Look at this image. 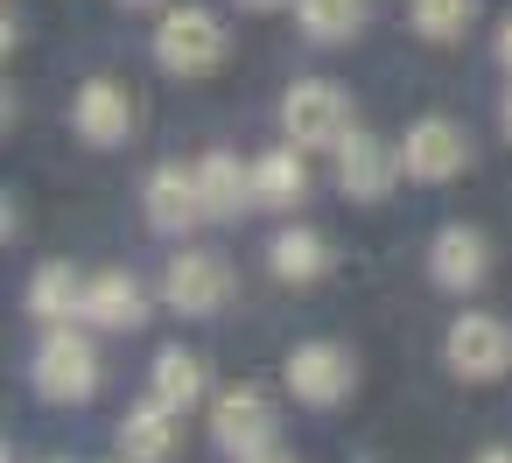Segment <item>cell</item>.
Instances as JSON below:
<instances>
[{
  "mask_svg": "<svg viewBox=\"0 0 512 463\" xmlns=\"http://www.w3.org/2000/svg\"><path fill=\"white\" fill-rule=\"evenodd\" d=\"M232 57V29L211 15V8H169L162 29H155V64L169 78H211L218 64Z\"/></svg>",
  "mask_w": 512,
  "mask_h": 463,
  "instance_id": "1",
  "label": "cell"
},
{
  "mask_svg": "<svg viewBox=\"0 0 512 463\" xmlns=\"http://www.w3.org/2000/svg\"><path fill=\"white\" fill-rule=\"evenodd\" d=\"M29 379H36V393H43V400L78 407V400H92V393H99V344H92L85 330H71V323H50V337L36 344Z\"/></svg>",
  "mask_w": 512,
  "mask_h": 463,
  "instance_id": "2",
  "label": "cell"
},
{
  "mask_svg": "<svg viewBox=\"0 0 512 463\" xmlns=\"http://www.w3.org/2000/svg\"><path fill=\"white\" fill-rule=\"evenodd\" d=\"M281 134L309 155V148H330L337 155V141L351 134V99L330 85V78H302V85H288V99H281Z\"/></svg>",
  "mask_w": 512,
  "mask_h": 463,
  "instance_id": "3",
  "label": "cell"
},
{
  "mask_svg": "<svg viewBox=\"0 0 512 463\" xmlns=\"http://www.w3.org/2000/svg\"><path fill=\"white\" fill-rule=\"evenodd\" d=\"M211 435H218L225 456H253V449H267V442L281 435V407H274V393L253 386V379L225 386V393L211 400Z\"/></svg>",
  "mask_w": 512,
  "mask_h": 463,
  "instance_id": "4",
  "label": "cell"
},
{
  "mask_svg": "<svg viewBox=\"0 0 512 463\" xmlns=\"http://www.w3.org/2000/svg\"><path fill=\"white\" fill-rule=\"evenodd\" d=\"M162 302L176 316H218L232 302V260L211 253V246H183L162 274Z\"/></svg>",
  "mask_w": 512,
  "mask_h": 463,
  "instance_id": "5",
  "label": "cell"
},
{
  "mask_svg": "<svg viewBox=\"0 0 512 463\" xmlns=\"http://www.w3.org/2000/svg\"><path fill=\"white\" fill-rule=\"evenodd\" d=\"M288 393L302 400V407H337V400H351V386H358V358L344 351V344H330V337H309V344H295L288 351Z\"/></svg>",
  "mask_w": 512,
  "mask_h": 463,
  "instance_id": "6",
  "label": "cell"
},
{
  "mask_svg": "<svg viewBox=\"0 0 512 463\" xmlns=\"http://www.w3.org/2000/svg\"><path fill=\"white\" fill-rule=\"evenodd\" d=\"M463 169H470V134H463L456 120L428 113V120H414V127L400 134V176H407V183H449V176H463Z\"/></svg>",
  "mask_w": 512,
  "mask_h": 463,
  "instance_id": "7",
  "label": "cell"
},
{
  "mask_svg": "<svg viewBox=\"0 0 512 463\" xmlns=\"http://www.w3.org/2000/svg\"><path fill=\"white\" fill-rule=\"evenodd\" d=\"M134 92L120 85V78H85L78 85V99H71V127H78V141H92V148H127L134 141Z\"/></svg>",
  "mask_w": 512,
  "mask_h": 463,
  "instance_id": "8",
  "label": "cell"
},
{
  "mask_svg": "<svg viewBox=\"0 0 512 463\" xmlns=\"http://www.w3.org/2000/svg\"><path fill=\"white\" fill-rule=\"evenodd\" d=\"M442 358H449L456 379L484 386V379H498V372L512 365V330H505L498 316H456L449 337H442Z\"/></svg>",
  "mask_w": 512,
  "mask_h": 463,
  "instance_id": "9",
  "label": "cell"
},
{
  "mask_svg": "<svg viewBox=\"0 0 512 463\" xmlns=\"http://www.w3.org/2000/svg\"><path fill=\"white\" fill-rule=\"evenodd\" d=\"M393 176H400V148H386L379 134H344L337 141V190L351 197V204H379L386 190H393Z\"/></svg>",
  "mask_w": 512,
  "mask_h": 463,
  "instance_id": "10",
  "label": "cell"
},
{
  "mask_svg": "<svg viewBox=\"0 0 512 463\" xmlns=\"http://www.w3.org/2000/svg\"><path fill=\"white\" fill-rule=\"evenodd\" d=\"M484 274H491V246H484L477 225H442V232L428 239V281H435V288L470 295Z\"/></svg>",
  "mask_w": 512,
  "mask_h": 463,
  "instance_id": "11",
  "label": "cell"
},
{
  "mask_svg": "<svg viewBox=\"0 0 512 463\" xmlns=\"http://www.w3.org/2000/svg\"><path fill=\"white\" fill-rule=\"evenodd\" d=\"M141 197H148V204H141V211H148V225H155V232H169V239H183L197 218H211V211H204V190H197V169H176V162H169V169H155Z\"/></svg>",
  "mask_w": 512,
  "mask_h": 463,
  "instance_id": "12",
  "label": "cell"
},
{
  "mask_svg": "<svg viewBox=\"0 0 512 463\" xmlns=\"http://www.w3.org/2000/svg\"><path fill=\"white\" fill-rule=\"evenodd\" d=\"M183 449V414L169 407V400H141V407H127V421H120V456L127 463H169Z\"/></svg>",
  "mask_w": 512,
  "mask_h": 463,
  "instance_id": "13",
  "label": "cell"
},
{
  "mask_svg": "<svg viewBox=\"0 0 512 463\" xmlns=\"http://www.w3.org/2000/svg\"><path fill=\"white\" fill-rule=\"evenodd\" d=\"M85 323H92V330H141V323H148V288H141L127 267L99 274V281L85 288Z\"/></svg>",
  "mask_w": 512,
  "mask_h": 463,
  "instance_id": "14",
  "label": "cell"
},
{
  "mask_svg": "<svg viewBox=\"0 0 512 463\" xmlns=\"http://www.w3.org/2000/svg\"><path fill=\"white\" fill-rule=\"evenodd\" d=\"M197 190H204V211H211V218H239V211L260 204V197H253V169H246L239 155H225V148H211V155L197 162Z\"/></svg>",
  "mask_w": 512,
  "mask_h": 463,
  "instance_id": "15",
  "label": "cell"
},
{
  "mask_svg": "<svg viewBox=\"0 0 512 463\" xmlns=\"http://www.w3.org/2000/svg\"><path fill=\"white\" fill-rule=\"evenodd\" d=\"M267 260H274V274H281V281H295V288H309V281H323V274L337 267L330 239H323V232H309V225H288V232L267 246Z\"/></svg>",
  "mask_w": 512,
  "mask_h": 463,
  "instance_id": "16",
  "label": "cell"
},
{
  "mask_svg": "<svg viewBox=\"0 0 512 463\" xmlns=\"http://www.w3.org/2000/svg\"><path fill=\"white\" fill-rule=\"evenodd\" d=\"M85 288L92 281H78V267L50 260V267L29 274V316L36 323H71V316H85Z\"/></svg>",
  "mask_w": 512,
  "mask_h": 463,
  "instance_id": "17",
  "label": "cell"
},
{
  "mask_svg": "<svg viewBox=\"0 0 512 463\" xmlns=\"http://www.w3.org/2000/svg\"><path fill=\"white\" fill-rule=\"evenodd\" d=\"M253 197H260L267 211H295V204L309 197V169H302V148H295V141L253 162Z\"/></svg>",
  "mask_w": 512,
  "mask_h": 463,
  "instance_id": "18",
  "label": "cell"
},
{
  "mask_svg": "<svg viewBox=\"0 0 512 463\" xmlns=\"http://www.w3.org/2000/svg\"><path fill=\"white\" fill-rule=\"evenodd\" d=\"M148 393H155V400H169L176 414H190V407L204 400V358H197V351H183V344H176V351H162V358H155V372H148Z\"/></svg>",
  "mask_w": 512,
  "mask_h": 463,
  "instance_id": "19",
  "label": "cell"
},
{
  "mask_svg": "<svg viewBox=\"0 0 512 463\" xmlns=\"http://www.w3.org/2000/svg\"><path fill=\"white\" fill-rule=\"evenodd\" d=\"M372 15V0H295V22L309 43H351Z\"/></svg>",
  "mask_w": 512,
  "mask_h": 463,
  "instance_id": "20",
  "label": "cell"
},
{
  "mask_svg": "<svg viewBox=\"0 0 512 463\" xmlns=\"http://www.w3.org/2000/svg\"><path fill=\"white\" fill-rule=\"evenodd\" d=\"M407 15H414L421 43H456L477 22V0H407Z\"/></svg>",
  "mask_w": 512,
  "mask_h": 463,
  "instance_id": "21",
  "label": "cell"
},
{
  "mask_svg": "<svg viewBox=\"0 0 512 463\" xmlns=\"http://www.w3.org/2000/svg\"><path fill=\"white\" fill-rule=\"evenodd\" d=\"M239 463H295V456H288L281 442H267V449H253V456H239Z\"/></svg>",
  "mask_w": 512,
  "mask_h": 463,
  "instance_id": "22",
  "label": "cell"
},
{
  "mask_svg": "<svg viewBox=\"0 0 512 463\" xmlns=\"http://www.w3.org/2000/svg\"><path fill=\"white\" fill-rule=\"evenodd\" d=\"M498 64H505V71H512V15H505V22H498Z\"/></svg>",
  "mask_w": 512,
  "mask_h": 463,
  "instance_id": "23",
  "label": "cell"
},
{
  "mask_svg": "<svg viewBox=\"0 0 512 463\" xmlns=\"http://www.w3.org/2000/svg\"><path fill=\"white\" fill-rule=\"evenodd\" d=\"M246 15H274V8H288V0H239Z\"/></svg>",
  "mask_w": 512,
  "mask_h": 463,
  "instance_id": "24",
  "label": "cell"
},
{
  "mask_svg": "<svg viewBox=\"0 0 512 463\" xmlns=\"http://www.w3.org/2000/svg\"><path fill=\"white\" fill-rule=\"evenodd\" d=\"M498 127H505V141H512V92H505V106H498Z\"/></svg>",
  "mask_w": 512,
  "mask_h": 463,
  "instance_id": "25",
  "label": "cell"
},
{
  "mask_svg": "<svg viewBox=\"0 0 512 463\" xmlns=\"http://www.w3.org/2000/svg\"><path fill=\"white\" fill-rule=\"evenodd\" d=\"M477 463H512V449H484V456H477Z\"/></svg>",
  "mask_w": 512,
  "mask_h": 463,
  "instance_id": "26",
  "label": "cell"
},
{
  "mask_svg": "<svg viewBox=\"0 0 512 463\" xmlns=\"http://www.w3.org/2000/svg\"><path fill=\"white\" fill-rule=\"evenodd\" d=\"M120 8H162V0H120Z\"/></svg>",
  "mask_w": 512,
  "mask_h": 463,
  "instance_id": "27",
  "label": "cell"
}]
</instances>
